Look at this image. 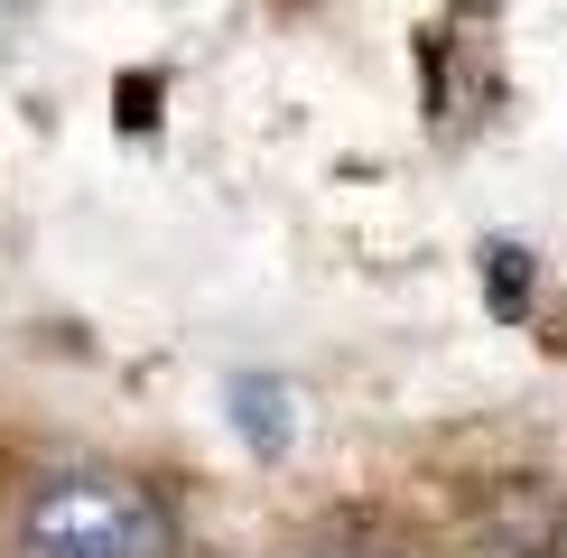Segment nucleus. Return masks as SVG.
I'll use <instances>...</instances> for the list:
<instances>
[{"instance_id": "nucleus-1", "label": "nucleus", "mask_w": 567, "mask_h": 558, "mask_svg": "<svg viewBox=\"0 0 567 558\" xmlns=\"http://www.w3.org/2000/svg\"><path fill=\"white\" fill-rule=\"evenodd\" d=\"M19 558H177V521L158 484L122 475V465H65L38 475L10 530Z\"/></svg>"}, {"instance_id": "nucleus-2", "label": "nucleus", "mask_w": 567, "mask_h": 558, "mask_svg": "<svg viewBox=\"0 0 567 558\" xmlns=\"http://www.w3.org/2000/svg\"><path fill=\"white\" fill-rule=\"evenodd\" d=\"M224 418H233V437H243L261 465H279L298 447V391L279 382V372H233L224 382Z\"/></svg>"}, {"instance_id": "nucleus-3", "label": "nucleus", "mask_w": 567, "mask_h": 558, "mask_svg": "<svg viewBox=\"0 0 567 558\" xmlns=\"http://www.w3.org/2000/svg\"><path fill=\"white\" fill-rule=\"evenodd\" d=\"M493 540H503V558H567V494L512 484L503 512H493Z\"/></svg>"}, {"instance_id": "nucleus-4", "label": "nucleus", "mask_w": 567, "mask_h": 558, "mask_svg": "<svg viewBox=\"0 0 567 558\" xmlns=\"http://www.w3.org/2000/svg\"><path fill=\"white\" fill-rule=\"evenodd\" d=\"M475 261H484V308L522 326V317H530V289H539V261H530L522 242H484Z\"/></svg>"}, {"instance_id": "nucleus-5", "label": "nucleus", "mask_w": 567, "mask_h": 558, "mask_svg": "<svg viewBox=\"0 0 567 558\" xmlns=\"http://www.w3.org/2000/svg\"><path fill=\"white\" fill-rule=\"evenodd\" d=\"M122 131H158V75L122 84Z\"/></svg>"}, {"instance_id": "nucleus-6", "label": "nucleus", "mask_w": 567, "mask_h": 558, "mask_svg": "<svg viewBox=\"0 0 567 558\" xmlns=\"http://www.w3.org/2000/svg\"><path fill=\"white\" fill-rule=\"evenodd\" d=\"M456 10H503V0H456Z\"/></svg>"}]
</instances>
